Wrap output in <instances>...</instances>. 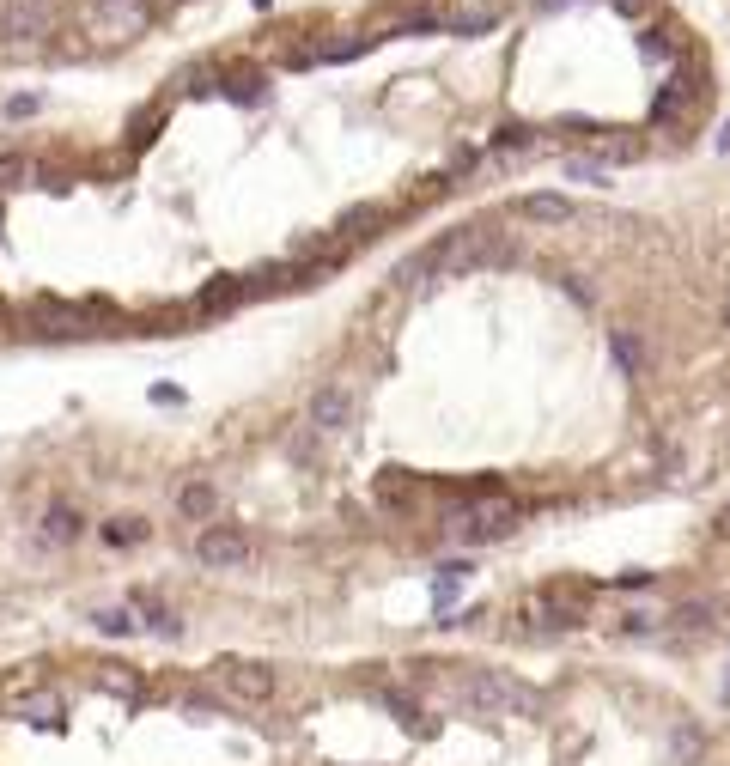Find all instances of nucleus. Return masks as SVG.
<instances>
[{"instance_id":"nucleus-3","label":"nucleus","mask_w":730,"mask_h":766,"mask_svg":"<svg viewBox=\"0 0 730 766\" xmlns=\"http://www.w3.org/2000/svg\"><path fill=\"white\" fill-rule=\"evenodd\" d=\"M213 681L226 687L232 700H244V706L274 700V669H268V663H256V657H219V663H213Z\"/></svg>"},{"instance_id":"nucleus-15","label":"nucleus","mask_w":730,"mask_h":766,"mask_svg":"<svg viewBox=\"0 0 730 766\" xmlns=\"http://www.w3.org/2000/svg\"><path fill=\"white\" fill-rule=\"evenodd\" d=\"M73 535H80V511L49 505V517H43V542H49V548H61V542H73Z\"/></svg>"},{"instance_id":"nucleus-25","label":"nucleus","mask_w":730,"mask_h":766,"mask_svg":"<svg viewBox=\"0 0 730 766\" xmlns=\"http://www.w3.org/2000/svg\"><path fill=\"white\" fill-rule=\"evenodd\" d=\"M463 578H469V566H445V572H438V584H432V590H438V602H451Z\"/></svg>"},{"instance_id":"nucleus-30","label":"nucleus","mask_w":730,"mask_h":766,"mask_svg":"<svg viewBox=\"0 0 730 766\" xmlns=\"http://www.w3.org/2000/svg\"><path fill=\"white\" fill-rule=\"evenodd\" d=\"M718 146H724V152H730V122H724V134H718Z\"/></svg>"},{"instance_id":"nucleus-26","label":"nucleus","mask_w":730,"mask_h":766,"mask_svg":"<svg viewBox=\"0 0 730 766\" xmlns=\"http://www.w3.org/2000/svg\"><path fill=\"white\" fill-rule=\"evenodd\" d=\"M189 92H195V98L213 92V67H189Z\"/></svg>"},{"instance_id":"nucleus-9","label":"nucleus","mask_w":730,"mask_h":766,"mask_svg":"<svg viewBox=\"0 0 730 766\" xmlns=\"http://www.w3.org/2000/svg\"><path fill=\"white\" fill-rule=\"evenodd\" d=\"M438 274H445V238H432L426 250H414L408 262H396V286H402V292H420V286H432Z\"/></svg>"},{"instance_id":"nucleus-28","label":"nucleus","mask_w":730,"mask_h":766,"mask_svg":"<svg viewBox=\"0 0 730 766\" xmlns=\"http://www.w3.org/2000/svg\"><path fill=\"white\" fill-rule=\"evenodd\" d=\"M7 116H13V122H25V116H37V98H13V104H7Z\"/></svg>"},{"instance_id":"nucleus-13","label":"nucleus","mask_w":730,"mask_h":766,"mask_svg":"<svg viewBox=\"0 0 730 766\" xmlns=\"http://www.w3.org/2000/svg\"><path fill=\"white\" fill-rule=\"evenodd\" d=\"M609 353H615V365H621L627 377H645V347H639L633 329H615V335H609Z\"/></svg>"},{"instance_id":"nucleus-32","label":"nucleus","mask_w":730,"mask_h":766,"mask_svg":"<svg viewBox=\"0 0 730 766\" xmlns=\"http://www.w3.org/2000/svg\"><path fill=\"white\" fill-rule=\"evenodd\" d=\"M724 700H730V669H724Z\"/></svg>"},{"instance_id":"nucleus-19","label":"nucleus","mask_w":730,"mask_h":766,"mask_svg":"<svg viewBox=\"0 0 730 766\" xmlns=\"http://www.w3.org/2000/svg\"><path fill=\"white\" fill-rule=\"evenodd\" d=\"M238 298H244V286H238V280H219V286H207V292H201V311H232Z\"/></svg>"},{"instance_id":"nucleus-4","label":"nucleus","mask_w":730,"mask_h":766,"mask_svg":"<svg viewBox=\"0 0 730 766\" xmlns=\"http://www.w3.org/2000/svg\"><path fill=\"white\" fill-rule=\"evenodd\" d=\"M250 535L244 529H232V523H213V529H201V542H195V560L207 566V572H238V566H250Z\"/></svg>"},{"instance_id":"nucleus-17","label":"nucleus","mask_w":730,"mask_h":766,"mask_svg":"<svg viewBox=\"0 0 730 766\" xmlns=\"http://www.w3.org/2000/svg\"><path fill=\"white\" fill-rule=\"evenodd\" d=\"M104 542L110 548H134V542H146V523L140 517H116V523H104Z\"/></svg>"},{"instance_id":"nucleus-11","label":"nucleus","mask_w":730,"mask_h":766,"mask_svg":"<svg viewBox=\"0 0 730 766\" xmlns=\"http://www.w3.org/2000/svg\"><path fill=\"white\" fill-rule=\"evenodd\" d=\"M128 608H134V615H146V633H159V639H183V621L171 615V608H165L159 596L134 590V596H128Z\"/></svg>"},{"instance_id":"nucleus-16","label":"nucleus","mask_w":730,"mask_h":766,"mask_svg":"<svg viewBox=\"0 0 730 766\" xmlns=\"http://www.w3.org/2000/svg\"><path fill=\"white\" fill-rule=\"evenodd\" d=\"M92 627H98L104 639H128V633H134L140 621H134V608L122 602V608H98V615H92Z\"/></svg>"},{"instance_id":"nucleus-23","label":"nucleus","mask_w":730,"mask_h":766,"mask_svg":"<svg viewBox=\"0 0 730 766\" xmlns=\"http://www.w3.org/2000/svg\"><path fill=\"white\" fill-rule=\"evenodd\" d=\"M676 621H682V627H712V621H718V608H712V602H682V608H676Z\"/></svg>"},{"instance_id":"nucleus-5","label":"nucleus","mask_w":730,"mask_h":766,"mask_svg":"<svg viewBox=\"0 0 730 766\" xmlns=\"http://www.w3.org/2000/svg\"><path fill=\"white\" fill-rule=\"evenodd\" d=\"M694 98H700V67H694V61H682V67L670 73V86H664V92L651 98V122H657V128L682 122V110H688Z\"/></svg>"},{"instance_id":"nucleus-2","label":"nucleus","mask_w":730,"mask_h":766,"mask_svg":"<svg viewBox=\"0 0 730 766\" xmlns=\"http://www.w3.org/2000/svg\"><path fill=\"white\" fill-rule=\"evenodd\" d=\"M518 256L511 232L499 225H463V232H445V280H469V274H487V268H505Z\"/></svg>"},{"instance_id":"nucleus-20","label":"nucleus","mask_w":730,"mask_h":766,"mask_svg":"<svg viewBox=\"0 0 730 766\" xmlns=\"http://www.w3.org/2000/svg\"><path fill=\"white\" fill-rule=\"evenodd\" d=\"M639 49H645L651 61H670V55H676V31H670V25H657V31H645V37H639Z\"/></svg>"},{"instance_id":"nucleus-7","label":"nucleus","mask_w":730,"mask_h":766,"mask_svg":"<svg viewBox=\"0 0 730 766\" xmlns=\"http://www.w3.org/2000/svg\"><path fill=\"white\" fill-rule=\"evenodd\" d=\"M305 414H311V426H317V432H347L359 408H353V390L329 383V390H317V396H311V408H305Z\"/></svg>"},{"instance_id":"nucleus-8","label":"nucleus","mask_w":730,"mask_h":766,"mask_svg":"<svg viewBox=\"0 0 730 766\" xmlns=\"http://www.w3.org/2000/svg\"><path fill=\"white\" fill-rule=\"evenodd\" d=\"M511 529H518V511H511V505H481V511L457 517L463 542H499V535H511Z\"/></svg>"},{"instance_id":"nucleus-29","label":"nucleus","mask_w":730,"mask_h":766,"mask_svg":"<svg viewBox=\"0 0 730 766\" xmlns=\"http://www.w3.org/2000/svg\"><path fill=\"white\" fill-rule=\"evenodd\" d=\"M609 7H615V13H627V19H633V13H639V7H645V0H609Z\"/></svg>"},{"instance_id":"nucleus-24","label":"nucleus","mask_w":730,"mask_h":766,"mask_svg":"<svg viewBox=\"0 0 730 766\" xmlns=\"http://www.w3.org/2000/svg\"><path fill=\"white\" fill-rule=\"evenodd\" d=\"M493 146H499V152H524V146H530V128H524V122H505V128L493 134Z\"/></svg>"},{"instance_id":"nucleus-21","label":"nucleus","mask_w":730,"mask_h":766,"mask_svg":"<svg viewBox=\"0 0 730 766\" xmlns=\"http://www.w3.org/2000/svg\"><path fill=\"white\" fill-rule=\"evenodd\" d=\"M31 177V159L25 152H0V189H19Z\"/></svg>"},{"instance_id":"nucleus-22","label":"nucleus","mask_w":730,"mask_h":766,"mask_svg":"<svg viewBox=\"0 0 730 766\" xmlns=\"http://www.w3.org/2000/svg\"><path fill=\"white\" fill-rule=\"evenodd\" d=\"M560 171H566L572 183H591V189H603V183H609V171H603V165H591V159H566Z\"/></svg>"},{"instance_id":"nucleus-12","label":"nucleus","mask_w":730,"mask_h":766,"mask_svg":"<svg viewBox=\"0 0 730 766\" xmlns=\"http://www.w3.org/2000/svg\"><path fill=\"white\" fill-rule=\"evenodd\" d=\"M518 213L536 219V225H566V219H572V201H566V195H524Z\"/></svg>"},{"instance_id":"nucleus-33","label":"nucleus","mask_w":730,"mask_h":766,"mask_svg":"<svg viewBox=\"0 0 730 766\" xmlns=\"http://www.w3.org/2000/svg\"><path fill=\"white\" fill-rule=\"evenodd\" d=\"M256 7H268V0H256Z\"/></svg>"},{"instance_id":"nucleus-31","label":"nucleus","mask_w":730,"mask_h":766,"mask_svg":"<svg viewBox=\"0 0 730 766\" xmlns=\"http://www.w3.org/2000/svg\"><path fill=\"white\" fill-rule=\"evenodd\" d=\"M718 529H724V535H730V505H724V517H718Z\"/></svg>"},{"instance_id":"nucleus-6","label":"nucleus","mask_w":730,"mask_h":766,"mask_svg":"<svg viewBox=\"0 0 730 766\" xmlns=\"http://www.w3.org/2000/svg\"><path fill=\"white\" fill-rule=\"evenodd\" d=\"M55 13H49V0H7L0 7V37H13V43H37L49 37Z\"/></svg>"},{"instance_id":"nucleus-10","label":"nucleus","mask_w":730,"mask_h":766,"mask_svg":"<svg viewBox=\"0 0 730 766\" xmlns=\"http://www.w3.org/2000/svg\"><path fill=\"white\" fill-rule=\"evenodd\" d=\"M19 718L37 724V730H61V724H67V706H61L55 687H31V694L19 700Z\"/></svg>"},{"instance_id":"nucleus-18","label":"nucleus","mask_w":730,"mask_h":766,"mask_svg":"<svg viewBox=\"0 0 730 766\" xmlns=\"http://www.w3.org/2000/svg\"><path fill=\"white\" fill-rule=\"evenodd\" d=\"M378 225H384V207H359V213L341 219V238H372Z\"/></svg>"},{"instance_id":"nucleus-34","label":"nucleus","mask_w":730,"mask_h":766,"mask_svg":"<svg viewBox=\"0 0 730 766\" xmlns=\"http://www.w3.org/2000/svg\"><path fill=\"white\" fill-rule=\"evenodd\" d=\"M724 317H730V304H724Z\"/></svg>"},{"instance_id":"nucleus-14","label":"nucleus","mask_w":730,"mask_h":766,"mask_svg":"<svg viewBox=\"0 0 730 766\" xmlns=\"http://www.w3.org/2000/svg\"><path fill=\"white\" fill-rule=\"evenodd\" d=\"M177 511H183V517H213V511H219V493H213V481H189V487L177 493Z\"/></svg>"},{"instance_id":"nucleus-27","label":"nucleus","mask_w":730,"mask_h":766,"mask_svg":"<svg viewBox=\"0 0 730 766\" xmlns=\"http://www.w3.org/2000/svg\"><path fill=\"white\" fill-rule=\"evenodd\" d=\"M694 748H700V730H694V724H682V730H676V754H682V760H688V754H694Z\"/></svg>"},{"instance_id":"nucleus-1","label":"nucleus","mask_w":730,"mask_h":766,"mask_svg":"<svg viewBox=\"0 0 730 766\" xmlns=\"http://www.w3.org/2000/svg\"><path fill=\"white\" fill-rule=\"evenodd\" d=\"M451 700L469 706V712H481V718H536L542 712L536 687L518 681V675H505V669H469V675H457L451 681Z\"/></svg>"}]
</instances>
